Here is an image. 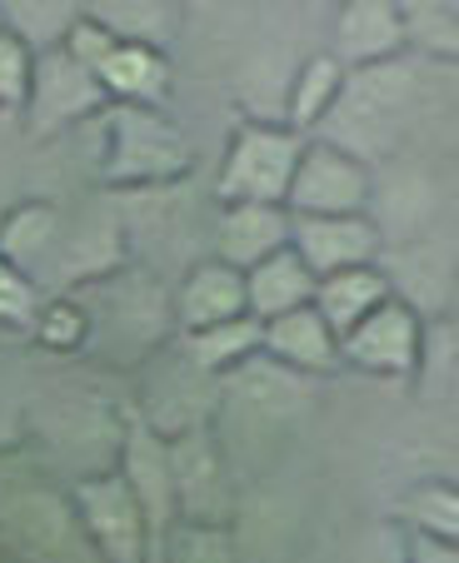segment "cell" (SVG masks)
Wrapping results in <instances>:
<instances>
[{
  "label": "cell",
  "mask_w": 459,
  "mask_h": 563,
  "mask_svg": "<svg viewBox=\"0 0 459 563\" xmlns=\"http://www.w3.org/2000/svg\"><path fill=\"white\" fill-rule=\"evenodd\" d=\"M415 100H419V70L405 55L385 65H364V70L345 75V90L320 130L325 140L354 150L360 159L374 165V159H385L409 135Z\"/></svg>",
  "instance_id": "cell-1"
},
{
  "label": "cell",
  "mask_w": 459,
  "mask_h": 563,
  "mask_svg": "<svg viewBox=\"0 0 459 563\" xmlns=\"http://www.w3.org/2000/svg\"><path fill=\"white\" fill-rule=\"evenodd\" d=\"M100 180L116 190H161L190 175V140L161 106L100 110Z\"/></svg>",
  "instance_id": "cell-2"
},
{
  "label": "cell",
  "mask_w": 459,
  "mask_h": 563,
  "mask_svg": "<svg viewBox=\"0 0 459 563\" xmlns=\"http://www.w3.org/2000/svg\"><path fill=\"white\" fill-rule=\"evenodd\" d=\"M70 509L80 523V539L90 543L100 563H150L161 549V529L120 468H100V474L70 484Z\"/></svg>",
  "instance_id": "cell-3"
},
{
  "label": "cell",
  "mask_w": 459,
  "mask_h": 563,
  "mask_svg": "<svg viewBox=\"0 0 459 563\" xmlns=\"http://www.w3.org/2000/svg\"><path fill=\"white\" fill-rule=\"evenodd\" d=\"M305 145H310L305 130H295L289 120L285 125L245 120V125L230 135L225 159H220V175H215L220 205H285Z\"/></svg>",
  "instance_id": "cell-4"
},
{
  "label": "cell",
  "mask_w": 459,
  "mask_h": 563,
  "mask_svg": "<svg viewBox=\"0 0 459 563\" xmlns=\"http://www.w3.org/2000/svg\"><path fill=\"white\" fill-rule=\"evenodd\" d=\"M110 100L100 90L96 70H86L65 45H45L35 55V86L21 110L31 140H51L70 125H90V115H100Z\"/></svg>",
  "instance_id": "cell-5"
},
{
  "label": "cell",
  "mask_w": 459,
  "mask_h": 563,
  "mask_svg": "<svg viewBox=\"0 0 459 563\" xmlns=\"http://www.w3.org/2000/svg\"><path fill=\"white\" fill-rule=\"evenodd\" d=\"M289 214H364L374 205L370 159L335 140L315 135L299 155V170L289 180Z\"/></svg>",
  "instance_id": "cell-6"
},
{
  "label": "cell",
  "mask_w": 459,
  "mask_h": 563,
  "mask_svg": "<svg viewBox=\"0 0 459 563\" xmlns=\"http://www.w3.org/2000/svg\"><path fill=\"white\" fill-rule=\"evenodd\" d=\"M345 364L374 379H409L425 364V319L415 299L390 295L345 334Z\"/></svg>",
  "instance_id": "cell-7"
},
{
  "label": "cell",
  "mask_w": 459,
  "mask_h": 563,
  "mask_svg": "<svg viewBox=\"0 0 459 563\" xmlns=\"http://www.w3.org/2000/svg\"><path fill=\"white\" fill-rule=\"evenodd\" d=\"M70 533H80L70 509V494H51L41 484H21V489L0 494V543L15 549L21 559L51 563L70 549Z\"/></svg>",
  "instance_id": "cell-8"
},
{
  "label": "cell",
  "mask_w": 459,
  "mask_h": 563,
  "mask_svg": "<svg viewBox=\"0 0 459 563\" xmlns=\"http://www.w3.org/2000/svg\"><path fill=\"white\" fill-rule=\"evenodd\" d=\"M295 250L315 275H340V269L380 265L385 255V224L364 214H295Z\"/></svg>",
  "instance_id": "cell-9"
},
{
  "label": "cell",
  "mask_w": 459,
  "mask_h": 563,
  "mask_svg": "<svg viewBox=\"0 0 459 563\" xmlns=\"http://www.w3.org/2000/svg\"><path fill=\"white\" fill-rule=\"evenodd\" d=\"M245 314H250V275L220 255L195 260L171 295V319L181 334H200Z\"/></svg>",
  "instance_id": "cell-10"
},
{
  "label": "cell",
  "mask_w": 459,
  "mask_h": 563,
  "mask_svg": "<svg viewBox=\"0 0 459 563\" xmlns=\"http://www.w3.org/2000/svg\"><path fill=\"white\" fill-rule=\"evenodd\" d=\"M409 45V15L400 0H340L330 25V55L345 70L400 60Z\"/></svg>",
  "instance_id": "cell-11"
},
{
  "label": "cell",
  "mask_w": 459,
  "mask_h": 563,
  "mask_svg": "<svg viewBox=\"0 0 459 563\" xmlns=\"http://www.w3.org/2000/svg\"><path fill=\"white\" fill-rule=\"evenodd\" d=\"M171 474H175V523H220L230 514V489H225V464L210 429H185L171 439Z\"/></svg>",
  "instance_id": "cell-12"
},
{
  "label": "cell",
  "mask_w": 459,
  "mask_h": 563,
  "mask_svg": "<svg viewBox=\"0 0 459 563\" xmlns=\"http://www.w3.org/2000/svg\"><path fill=\"white\" fill-rule=\"evenodd\" d=\"M265 334H260V354H270L275 364L305 374V379H320V374H335L345 364V340L330 330V319L315 305L289 309L280 319H260Z\"/></svg>",
  "instance_id": "cell-13"
},
{
  "label": "cell",
  "mask_w": 459,
  "mask_h": 563,
  "mask_svg": "<svg viewBox=\"0 0 459 563\" xmlns=\"http://www.w3.org/2000/svg\"><path fill=\"white\" fill-rule=\"evenodd\" d=\"M289 245H295L289 205H220V214H215V255L245 275Z\"/></svg>",
  "instance_id": "cell-14"
},
{
  "label": "cell",
  "mask_w": 459,
  "mask_h": 563,
  "mask_svg": "<svg viewBox=\"0 0 459 563\" xmlns=\"http://www.w3.org/2000/svg\"><path fill=\"white\" fill-rule=\"evenodd\" d=\"M225 399L236 409H245L255 424H289L310 405V379L275 364L270 354H255V360H245L240 369L225 374Z\"/></svg>",
  "instance_id": "cell-15"
},
{
  "label": "cell",
  "mask_w": 459,
  "mask_h": 563,
  "mask_svg": "<svg viewBox=\"0 0 459 563\" xmlns=\"http://www.w3.org/2000/svg\"><path fill=\"white\" fill-rule=\"evenodd\" d=\"M96 80L110 106H161L171 96V55L150 41L120 35L106 60L96 65Z\"/></svg>",
  "instance_id": "cell-16"
},
{
  "label": "cell",
  "mask_w": 459,
  "mask_h": 563,
  "mask_svg": "<svg viewBox=\"0 0 459 563\" xmlns=\"http://www.w3.org/2000/svg\"><path fill=\"white\" fill-rule=\"evenodd\" d=\"M395 295V279H390L385 265H360V269H340V275H325L320 289H315V309L330 319V330L350 334L370 309H380Z\"/></svg>",
  "instance_id": "cell-17"
},
{
  "label": "cell",
  "mask_w": 459,
  "mask_h": 563,
  "mask_svg": "<svg viewBox=\"0 0 459 563\" xmlns=\"http://www.w3.org/2000/svg\"><path fill=\"white\" fill-rule=\"evenodd\" d=\"M315 289H320V275L289 245V250H280V255H270L265 265L250 269V314L280 319V314H289V309L315 305Z\"/></svg>",
  "instance_id": "cell-18"
},
{
  "label": "cell",
  "mask_w": 459,
  "mask_h": 563,
  "mask_svg": "<svg viewBox=\"0 0 459 563\" xmlns=\"http://www.w3.org/2000/svg\"><path fill=\"white\" fill-rule=\"evenodd\" d=\"M345 65L335 60L330 51L310 55V60L295 70V80H289V96H285V120L295 130H320L325 120H330L335 100H340L345 90Z\"/></svg>",
  "instance_id": "cell-19"
},
{
  "label": "cell",
  "mask_w": 459,
  "mask_h": 563,
  "mask_svg": "<svg viewBox=\"0 0 459 563\" xmlns=\"http://www.w3.org/2000/svg\"><path fill=\"white\" fill-rule=\"evenodd\" d=\"M55 240H61V214L51 200H21L15 210L0 214V255L31 275L41 269V260H51Z\"/></svg>",
  "instance_id": "cell-20"
},
{
  "label": "cell",
  "mask_w": 459,
  "mask_h": 563,
  "mask_svg": "<svg viewBox=\"0 0 459 563\" xmlns=\"http://www.w3.org/2000/svg\"><path fill=\"white\" fill-rule=\"evenodd\" d=\"M400 529L459 543V478H415L395 499Z\"/></svg>",
  "instance_id": "cell-21"
},
{
  "label": "cell",
  "mask_w": 459,
  "mask_h": 563,
  "mask_svg": "<svg viewBox=\"0 0 459 563\" xmlns=\"http://www.w3.org/2000/svg\"><path fill=\"white\" fill-rule=\"evenodd\" d=\"M260 334H265V324L255 314H245V319H230V324H215V330H200V334H181V344L210 379L215 374L225 379L230 369H240L245 360L260 354Z\"/></svg>",
  "instance_id": "cell-22"
},
{
  "label": "cell",
  "mask_w": 459,
  "mask_h": 563,
  "mask_svg": "<svg viewBox=\"0 0 459 563\" xmlns=\"http://www.w3.org/2000/svg\"><path fill=\"white\" fill-rule=\"evenodd\" d=\"M80 11L125 41L165 45V35L175 31V0H80Z\"/></svg>",
  "instance_id": "cell-23"
},
{
  "label": "cell",
  "mask_w": 459,
  "mask_h": 563,
  "mask_svg": "<svg viewBox=\"0 0 459 563\" xmlns=\"http://www.w3.org/2000/svg\"><path fill=\"white\" fill-rule=\"evenodd\" d=\"M90 334H96V314H90V305H80L75 295H55V299L41 305V319H35L31 340L51 354H80L90 344Z\"/></svg>",
  "instance_id": "cell-24"
},
{
  "label": "cell",
  "mask_w": 459,
  "mask_h": 563,
  "mask_svg": "<svg viewBox=\"0 0 459 563\" xmlns=\"http://www.w3.org/2000/svg\"><path fill=\"white\" fill-rule=\"evenodd\" d=\"M35 45L21 31H0V115H21L35 86Z\"/></svg>",
  "instance_id": "cell-25"
},
{
  "label": "cell",
  "mask_w": 459,
  "mask_h": 563,
  "mask_svg": "<svg viewBox=\"0 0 459 563\" xmlns=\"http://www.w3.org/2000/svg\"><path fill=\"white\" fill-rule=\"evenodd\" d=\"M41 285H35L31 269H21L15 260L0 255V330L6 334H31L35 319H41Z\"/></svg>",
  "instance_id": "cell-26"
},
{
  "label": "cell",
  "mask_w": 459,
  "mask_h": 563,
  "mask_svg": "<svg viewBox=\"0 0 459 563\" xmlns=\"http://www.w3.org/2000/svg\"><path fill=\"white\" fill-rule=\"evenodd\" d=\"M165 549L175 563H240L220 523H175L165 533Z\"/></svg>",
  "instance_id": "cell-27"
},
{
  "label": "cell",
  "mask_w": 459,
  "mask_h": 563,
  "mask_svg": "<svg viewBox=\"0 0 459 563\" xmlns=\"http://www.w3.org/2000/svg\"><path fill=\"white\" fill-rule=\"evenodd\" d=\"M400 539H405L400 563H459V543L429 539V533H415V529H400Z\"/></svg>",
  "instance_id": "cell-28"
},
{
  "label": "cell",
  "mask_w": 459,
  "mask_h": 563,
  "mask_svg": "<svg viewBox=\"0 0 459 563\" xmlns=\"http://www.w3.org/2000/svg\"><path fill=\"white\" fill-rule=\"evenodd\" d=\"M0 31H6V11H0Z\"/></svg>",
  "instance_id": "cell-29"
}]
</instances>
